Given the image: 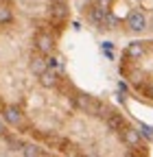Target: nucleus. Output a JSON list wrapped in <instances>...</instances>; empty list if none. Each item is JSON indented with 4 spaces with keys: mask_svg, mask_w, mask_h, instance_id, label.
<instances>
[{
    "mask_svg": "<svg viewBox=\"0 0 153 157\" xmlns=\"http://www.w3.org/2000/svg\"><path fill=\"white\" fill-rule=\"evenodd\" d=\"M70 17V0H0V118L64 157H151L116 105L70 78L59 57Z\"/></svg>",
    "mask_w": 153,
    "mask_h": 157,
    "instance_id": "nucleus-1",
    "label": "nucleus"
},
{
    "mask_svg": "<svg viewBox=\"0 0 153 157\" xmlns=\"http://www.w3.org/2000/svg\"><path fill=\"white\" fill-rule=\"evenodd\" d=\"M0 157H64L18 133L0 118Z\"/></svg>",
    "mask_w": 153,
    "mask_h": 157,
    "instance_id": "nucleus-4",
    "label": "nucleus"
},
{
    "mask_svg": "<svg viewBox=\"0 0 153 157\" xmlns=\"http://www.w3.org/2000/svg\"><path fill=\"white\" fill-rule=\"evenodd\" d=\"M118 74L142 101L153 103V37H140L120 50Z\"/></svg>",
    "mask_w": 153,
    "mask_h": 157,
    "instance_id": "nucleus-3",
    "label": "nucleus"
},
{
    "mask_svg": "<svg viewBox=\"0 0 153 157\" xmlns=\"http://www.w3.org/2000/svg\"><path fill=\"white\" fill-rule=\"evenodd\" d=\"M79 13L103 35L153 37V0H79Z\"/></svg>",
    "mask_w": 153,
    "mask_h": 157,
    "instance_id": "nucleus-2",
    "label": "nucleus"
}]
</instances>
